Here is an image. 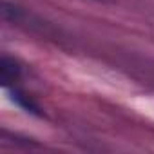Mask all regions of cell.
<instances>
[{"label":"cell","mask_w":154,"mask_h":154,"mask_svg":"<svg viewBox=\"0 0 154 154\" xmlns=\"http://www.w3.org/2000/svg\"><path fill=\"white\" fill-rule=\"evenodd\" d=\"M20 72H22L20 65L13 58L4 54L2 60H0V80H2L4 87H9V85L15 87V82L20 78Z\"/></svg>","instance_id":"1"},{"label":"cell","mask_w":154,"mask_h":154,"mask_svg":"<svg viewBox=\"0 0 154 154\" xmlns=\"http://www.w3.org/2000/svg\"><path fill=\"white\" fill-rule=\"evenodd\" d=\"M98 2H107V0H98Z\"/></svg>","instance_id":"2"}]
</instances>
